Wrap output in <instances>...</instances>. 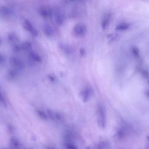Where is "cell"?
<instances>
[{"label":"cell","instance_id":"19","mask_svg":"<svg viewBox=\"0 0 149 149\" xmlns=\"http://www.w3.org/2000/svg\"><path fill=\"white\" fill-rule=\"evenodd\" d=\"M131 51L133 54L136 56L139 55V50L138 48L136 47L132 46L131 47Z\"/></svg>","mask_w":149,"mask_h":149},{"label":"cell","instance_id":"16","mask_svg":"<svg viewBox=\"0 0 149 149\" xmlns=\"http://www.w3.org/2000/svg\"><path fill=\"white\" fill-rule=\"evenodd\" d=\"M109 146L108 143L105 141L100 142L95 146L96 148H105Z\"/></svg>","mask_w":149,"mask_h":149},{"label":"cell","instance_id":"15","mask_svg":"<svg viewBox=\"0 0 149 149\" xmlns=\"http://www.w3.org/2000/svg\"><path fill=\"white\" fill-rule=\"evenodd\" d=\"M29 56L34 61L38 62H40L41 61L42 59L41 57L38 54L35 52H31L29 54Z\"/></svg>","mask_w":149,"mask_h":149},{"label":"cell","instance_id":"22","mask_svg":"<svg viewBox=\"0 0 149 149\" xmlns=\"http://www.w3.org/2000/svg\"><path fill=\"white\" fill-rule=\"evenodd\" d=\"M79 53L81 56H83L85 54V49L83 48H81L79 50Z\"/></svg>","mask_w":149,"mask_h":149},{"label":"cell","instance_id":"6","mask_svg":"<svg viewBox=\"0 0 149 149\" xmlns=\"http://www.w3.org/2000/svg\"><path fill=\"white\" fill-rule=\"evenodd\" d=\"M10 62L12 65L16 68L21 70L24 68V64L20 60L14 58H12L10 59Z\"/></svg>","mask_w":149,"mask_h":149},{"label":"cell","instance_id":"27","mask_svg":"<svg viewBox=\"0 0 149 149\" xmlns=\"http://www.w3.org/2000/svg\"><path fill=\"white\" fill-rule=\"evenodd\" d=\"M1 39H0V45H1Z\"/></svg>","mask_w":149,"mask_h":149},{"label":"cell","instance_id":"20","mask_svg":"<svg viewBox=\"0 0 149 149\" xmlns=\"http://www.w3.org/2000/svg\"><path fill=\"white\" fill-rule=\"evenodd\" d=\"M0 103L3 106L6 107V104L2 94L0 91Z\"/></svg>","mask_w":149,"mask_h":149},{"label":"cell","instance_id":"14","mask_svg":"<svg viewBox=\"0 0 149 149\" xmlns=\"http://www.w3.org/2000/svg\"><path fill=\"white\" fill-rule=\"evenodd\" d=\"M0 13L4 15H10L12 14V11L8 8L3 6L0 7Z\"/></svg>","mask_w":149,"mask_h":149},{"label":"cell","instance_id":"10","mask_svg":"<svg viewBox=\"0 0 149 149\" xmlns=\"http://www.w3.org/2000/svg\"><path fill=\"white\" fill-rule=\"evenodd\" d=\"M126 131V128L122 127L118 130L115 136L118 139H122L125 136Z\"/></svg>","mask_w":149,"mask_h":149},{"label":"cell","instance_id":"4","mask_svg":"<svg viewBox=\"0 0 149 149\" xmlns=\"http://www.w3.org/2000/svg\"><path fill=\"white\" fill-rule=\"evenodd\" d=\"M61 12L58 8L55 7L54 9L53 13L55 21L59 25L62 24L63 21V16Z\"/></svg>","mask_w":149,"mask_h":149},{"label":"cell","instance_id":"8","mask_svg":"<svg viewBox=\"0 0 149 149\" xmlns=\"http://www.w3.org/2000/svg\"><path fill=\"white\" fill-rule=\"evenodd\" d=\"M22 23L24 29L29 31L31 32L34 29L30 22L27 20L24 19Z\"/></svg>","mask_w":149,"mask_h":149},{"label":"cell","instance_id":"26","mask_svg":"<svg viewBox=\"0 0 149 149\" xmlns=\"http://www.w3.org/2000/svg\"><path fill=\"white\" fill-rule=\"evenodd\" d=\"M4 60V58L3 56L0 54V64L2 63Z\"/></svg>","mask_w":149,"mask_h":149},{"label":"cell","instance_id":"18","mask_svg":"<svg viewBox=\"0 0 149 149\" xmlns=\"http://www.w3.org/2000/svg\"><path fill=\"white\" fill-rule=\"evenodd\" d=\"M118 35L116 33H113L109 34L107 36L108 38L110 39V42L115 40L117 38Z\"/></svg>","mask_w":149,"mask_h":149},{"label":"cell","instance_id":"25","mask_svg":"<svg viewBox=\"0 0 149 149\" xmlns=\"http://www.w3.org/2000/svg\"><path fill=\"white\" fill-rule=\"evenodd\" d=\"M48 77L49 79L51 81L53 82L54 81V78L53 76L51 75H48Z\"/></svg>","mask_w":149,"mask_h":149},{"label":"cell","instance_id":"1","mask_svg":"<svg viewBox=\"0 0 149 149\" xmlns=\"http://www.w3.org/2000/svg\"><path fill=\"white\" fill-rule=\"evenodd\" d=\"M97 122L98 126L101 128H105L106 125V111L104 106L99 104L97 111Z\"/></svg>","mask_w":149,"mask_h":149},{"label":"cell","instance_id":"11","mask_svg":"<svg viewBox=\"0 0 149 149\" xmlns=\"http://www.w3.org/2000/svg\"><path fill=\"white\" fill-rule=\"evenodd\" d=\"M43 30L45 34L47 36H51L53 33L52 29V27L48 24H46L44 26Z\"/></svg>","mask_w":149,"mask_h":149},{"label":"cell","instance_id":"17","mask_svg":"<svg viewBox=\"0 0 149 149\" xmlns=\"http://www.w3.org/2000/svg\"><path fill=\"white\" fill-rule=\"evenodd\" d=\"M31 47V44L28 42H23L21 45V47L22 49L27 50L29 49Z\"/></svg>","mask_w":149,"mask_h":149},{"label":"cell","instance_id":"7","mask_svg":"<svg viewBox=\"0 0 149 149\" xmlns=\"http://www.w3.org/2000/svg\"><path fill=\"white\" fill-rule=\"evenodd\" d=\"M51 11L49 9L44 6L41 7L39 10L40 16L44 18H47L51 14Z\"/></svg>","mask_w":149,"mask_h":149},{"label":"cell","instance_id":"9","mask_svg":"<svg viewBox=\"0 0 149 149\" xmlns=\"http://www.w3.org/2000/svg\"><path fill=\"white\" fill-rule=\"evenodd\" d=\"M59 46L61 49L66 54H70L72 52V48L69 45L61 43L59 44Z\"/></svg>","mask_w":149,"mask_h":149},{"label":"cell","instance_id":"13","mask_svg":"<svg viewBox=\"0 0 149 149\" xmlns=\"http://www.w3.org/2000/svg\"><path fill=\"white\" fill-rule=\"evenodd\" d=\"M10 147L13 148H18L20 147V144L15 138H12L10 141Z\"/></svg>","mask_w":149,"mask_h":149},{"label":"cell","instance_id":"24","mask_svg":"<svg viewBox=\"0 0 149 149\" xmlns=\"http://www.w3.org/2000/svg\"><path fill=\"white\" fill-rule=\"evenodd\" d=\"M142 74L145 77H147L148 75V74L147 72L146 71L144 70L142 72Z\"/></svg>","mask_w":149,"mask_h":149},{"label":"cell","instance_id":"2","mask_svg":"<svg viewBox=\"0 0 149 149\" xmlns=\"http://www.w3.org/2000/svg\"><path fill=\"white\" fill-rule=\"evenodd\" d=\"M86 31V28L84 25L81 24H78L74 26L73 33L76 37H81L85 35Z\"/></svg>","mask_w":149,"mask_h":149},{"label":"cell","instance_id":"21","mask_svg":"<svg viewBox=\"0 0 149 149\" xmlns=\"http://www.w3.org/2000/svg\"><path fill=\"white\" fill-rule=\"evenodd\" d=\"M37 112L39 115L42 118L44 119L47 118V116L43 111L39 110Z\"/></svg>","mask_w":149,"mask_h":149},{"label":"cell","instance_id":"12","mask_svg":"<svg viewBox=\"0 0 149 149\" xmlns=\"http://www.w3.org/2000/svg\"><path fill=\"white\" fill-rule=\"evenodd\" d=\"M130 24L126 23H122L118 24L115 28L116 31H124L129 28Z\"/></svg>","mask_w":149,"mask_h":149},{"label":"cell","instance_id":"23","mask_svg":"<svg viewBox=\"0 0 149 149\" xmlns=\"http://www.w3.org/2000/svg\"><path fill=\"white\" fill-rule=\"evenodd\" d=\"M33 35L35 36H36L38 35V32L35 29L31 32Z\"/></svg>","mask_w":149,"mask_h":149},{"label":"cell","instance_id":"5","mask_svg":"<svg viewBox=\"0 0 149 149\" xmlns=\"http://www.w3.org/2000/svg\"><path fill=\"white\" fill-rule=\"evenodd\" d=\"M111 15L109 13H105L103 15L101 22V26L103 29H105L107 27L111 20Z\"/></svg>","mask_w":149,"mask_h":149},{"label":"cell","instance_id":"3","mask_svg":"<svg viewBox=\"0 0 149 149\" xmlns=\"http://www.w3.org/2000/svg\"><path fill=\"white\" fill-rule=\"evenodd\" d=\"M93 90L91 88H86L82 90L80 93L81 97L83 102L88 101L93 95Z\"/></svg>","mask_w":149,"mask_h":149}]
</instances>
